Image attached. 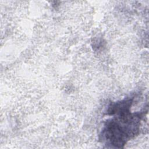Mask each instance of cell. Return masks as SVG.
<instances>
[{"label":"cell","instance_id":"6da1fadb","mask_svg":"<svg viewBox=\"0 0 149 149\" xmlns=\"http://www.w3.org/2000/svg\"><path fill=\"white\" fill-rule=\"evenodd\" d=\"M114 115H116L105 124L100 140L109 147L122 148L127 141L138 134L143 114L131 113L127 110Z\"/></svg>","mask_w":149,"mask_h":149}]
</instances>
